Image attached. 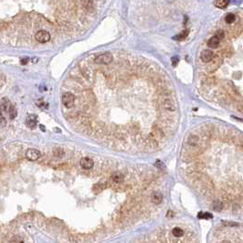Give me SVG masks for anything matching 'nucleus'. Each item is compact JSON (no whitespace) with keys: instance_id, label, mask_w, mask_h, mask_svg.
Segmentation results:
<instances>
[{"instance_id":"obj_12","label":"nucleus","mask_w":243,"mask_h":243,"mask_svg":"<svg viewBox=\"0 0 243 243\" xmlns=\"http://www.w3.org/2000/svg\"><path fill=\"white\" fill-rule=\"evenodd\" d=\"M208 45H209V47H210L212 48H217L218 46H220V40L214 36V37H212L208 41Z\"/></svg>"},{"instance_id":"obj_1","label":"nucleus","mask_w":243,"mask_h":243,"mask_svg":"<svg viewBox=\"0 0 243 243\" xmlns=\"http://www.w3.org/2000/svg\"><path fill=\"white\" fill-rule=\"evenodd\" d=\"M159 104H160V108L165 112L173 113L176 109V102L170 93H164L161 95Z\"/></svg>"},{"instance_id":"obj_20","label":"nucleus","mask_w":243,"mask_h":243,"mask_svg":"<svg viewBox=\"0 0 243 243\" xmlns=\"http://www.w3.org/2000/svg\"><path fill=\"white\" fill-rule=\"evenodd\" d=\"M236 20V16L232 13H230V14H228L225 18V21L227 23H233L234 21Z\"/></svg>"},{"instance_id":"obj_2","label":"nucleus","mask_w":243,"mask_h":243,"mask_svg":"<svg viewBox=\"0 0 243 243\" xmlns=\"http://www.w3.org/2000/svg\"><path fill=\"white\" fill-rule=\"evenodd\" d=\"M113 61V55L110 52H105L99 56H97L94 59V62L96 64H103L107 65L110 64Z\"/></svg>"},{"instance_id":"obj_21","label":"nucleus","mask_w":243,"mask_h":243,"mask_svg":"<svg viewBox=\"0 0 243 243\" xmlns=\"http://www.w3.org/2000/svg\"><path fill=\"white\" fill-rule=\"evenodd\" d=\"M213 209H215V210H220L221 209H222V203L221 202H220V201H216V202H214V205H213Z\"/></svg>"},{"instance_id":"obj_11","label":"nucleus","mask_w":243,"mask_h":243,"mask_svg":"<svg viewBox=\"0 0 243 243\" xmlns=\"http://www.w3.org/2000/svg\"><path fill=\"white\" fill-rule=\"evenodd\" d=\"M27 125L30 128H35L37 125V116L35 115H29L27 120Z\"/></svg>"},{"instance_id":"obj_9","label":"nucleus","mask_w":243,"mask_h":243,"mask_svg":"<svg viewBox=\"0 0 243 243\" xmlns=\"http://www.w3.org/2000/svg\"><path fill=\"white\" fill-rule=\"evenodd\" d=\"M80 164L83 169H91L93 166V161L91 158H89V157H83V158H81Z\"/></svg>"},{"instance_id":"obj_26","label":"nucleus","mask_w":243,"mask_h":243,"mask_svg":"<svg viewBox=\"0 0 243 243\" xmlns=\"http://www.w3.org/2000/svg\"><path fill=\"white\" fill-rule=\"evenodd\" d=\"M28 62H29V58H24V59H21V63H22L23 65H26Z\"/></svg>"},{"instance_id":"obj_6","label":"nucleus","mask_w":243,"mask_h":243,"mask_svg":"<svg viewBox=\"0 0 243 243\" xmlns=\"http://www.w3.org/2000/svg\"><path fill=\"white\" fill-rule=\"evenodd\" d=\"M35 38L40 43H46L51 40V34L46 30H40L36 34Z\"/></svg>"},{"instance_id":"obj_28","label":"nucleus","mask_w":243,"mask_h":243,"mask_svg":"<svg viewBox=\"0 0 243 243\" xmlns=\"http://www.w3.org/2000/svg\"><path fill=\"white\" fill-rule=\"evenodd\" d=\"M156 165H158V166H159L160 168L164 166V165H163V163H161L160 161H157V162H156Z\"/></svg>"},{"instance_id":"obj_10","label":"nucleus","mask_w":243,"mask_h":243,"mask_svg":"<svg viewBox=\"0 0 243 243\" xmlns=\"http://www.w3.org/2000/svg\"><path fill=\"white\" fill-rule=\"evenodd\" d=\"M157 144H158V143H157L155 140H154V139H152L151 137H149L148 139L145 140V144H144V145L148 148V150L154 151V150L156 149Z\"/></svg>"},{"instance_id":"obj_14","label":"nucleus","mask_w":243,"mask_h":243,"mask_svg":"<svg viewBox=\"0 0 243 243\" xmlns=\"http://www.w3.org/2000/svg\"><path fill=\"white\" fill-rule=\"evenodd\" d=\"M162 200H163V196L159 192H155L152 197V201L154 204H160L162 202Z\"/></svg>"},{"instance_id":"obj_18","label":"nucleus","mask_w":243,"mask_h":243,"mask_svg":"<svg viewBox=\"0 0 243 243\" xmlns=\"http://www.w3.org/2000/svg\"><path fill=\"white\" fill-rule=\"evenodd\" d=\"M8 113L10 116V119H14L17 116V110L13 105H10L8 109Z\"/></svg>"},{"instance_id":"obj_3","label":"nucleus","mask_w":243,"mask_h":243,"mask_svg":"<svg viewBox=\"0 0 243 243\" xmlns=\"http://www.w3.org/2000/svg\"><path fill=\"white\" fill-rule=\"evenodd\" d=\"M164 135L165 133L164 132L162 131L161 128L157 127V126H154L152 130V132H150V137L154 140H155L157 143H159L161 141H163V138H164Z\"/></svg>"},{"instance_id":"obj_27","label":"nucleus","mask_w":243,"mask_h":243,"mask_svg":"<svg viewBox=\"0 0 243 243\" xmlns=\"http://www.w3.org/2000/svg\"><path fill=\"white\" fill-rule=\"evenodd\" d=\"M227 226H238L239 224L238 223H233V222H228V223H225Z\"/></svg>"},{"instance_id":"obj_24","label":"nucleus","mask_w":243,"mask_h":243,"mask_svg":"<svg viewBox=\"0 0 243 243\" xmlns=\"http://www.w3.org/2000/svg\"><path fill=\"white\" fill-rule=\"evenodd\" d=\"M236 109H237V111H239V112H240V113H243V102H239V103H237Z\"/></svg>"},{"instance_id":"obj_15","label":"nucleus","mask_w":243,"mask_h":243,"mask_svg":"<svg viewBox=\"0 0 243 243\" xmlns=\"http://www.w3.org/2000/svg\"><path fill=\"white\" fill-rule=\"evenodd\" d=\"M198 218H202V220H210V218L213 217V216L210 213L208 212H199L198 215Z\"/></svg>"},{"instance_id":"obj_23","label":"nucleus","mask_w":243,"mask_h":243,"mask_svg":"<svg viewBox=\"0 0 243 243\" xmlns=\"http://www.w3.org/2000/svg\"><path fill=\"white\" fill-rule=\"evenodd\" d=\"M6 81H7V78H6V76L5 75H3V74H1L0 73V87L1 86H3V85L6 83Z\"/></svg>"},{"instance_id":"obj_8","label":"nucleus","mask_w":243,"mask_h":243,"mask_svg":"<svg viewBox=\"0 0 243 243\" xmlns=\"http://www.w3.org/2000/svg\"><path fill=\"white\" fill-rule=\"evenodd\" d=\"M213 58H214V53H213V51H211L209 50L203 51L200 55V59L204 62H210L213 59Z\"/></svg>"},{"instance_id":"obj_25","label":"nucleus","mask_w":243,"mask_h":243,"mask_svg":"<svg viewBox=\"0 0 243 243\" xmlns=\"http://www.w3.org/2000/svg\"><path fill=\"white\" fill-rule=\"evenodd\" d=\"M172 64H173V66H176L177 65V63H178V61H179V59H178V57H173L172 58Z\"/></svg>"},{"instance_id":"obj_5","label":"nucleus","mask_w":243,"mask_h":243,"mask_svg":"<svg viewBox=\"0 0 243 243\" xmlns=\"http://www.w3.org/2000/svg\"><path fill=\"white\" fill-rule=\"evenodd\" d=\"M26 158L29 161H37L40 157V152L37 149H33V148H30V149H28L26 151Z\"/></svg>"},{"instance_id":"obj_22","label":"nucleus","mask_w":243,"mask_h":243,"mask_svg":"<svg viewBox=\"0 0 243 243\" xmlns=\"http://www.w3.org/2000/svg\"><path fill=\"white\" fill-rule=\"evenodd\" d=\"M224 36H225V33H224V31L223 30H218V31H217V33H216V35H215V37H217L218 40H222L223 38H224Z\"/></svg>"},{"instance_id":"obj_16","label":"nucleus","mask_w":243,"mask_h":243,"mask_svg":"<svg viewBox=\"0 0 243 243\" xmlns=\"http://www.w3.org/2000/svg\"><path fill=\"white\" fill-rule=\"evenodd\" d=\"M215 5L218 8H226L228 5V1H226V0H220V1H216Z\"/></svg>"},{"instance_id":"obj_7","label":"nucleus","mask_w":243,"mask_h":243,"mask_svg":"<svg viewBox=\"0 0 243 243\" xmlns=\"http://www.w3.org/2000/svg\"><path fill=\"white\" fill-rule=\"evenodd\" d=\"M221 60H222V58H221L220 56H218V55H214L213 59L210 61L209 65H208V67H209V68H208V70H209V71H213V70H215L218 67L220 63L221 62Z\"/></svg>"},{"instance_id":"obj_19","label":"nucleus","mask_w":243,"mask_h":243,"mask_svg":"<svg viewBox=\"0 0 243 243\" xmlns=\"http://www.w3.org/2000/svg\"><path fill=\"white\" fill-rule=\"evenodd\" d=\"M172 233L175 237H182L184 234V231H183V229H181L180 228H175L173 229Z\"/></svg>"},{"instance_id":"obj_29","label":"nucleus","mask_w":243,"mask_h":243,"mask_svg":"<svg viewBox=\"0 0 243 243\" xmlns=\"http://www.w3.org/2000/svg\"><path fill=\"white\" fill-rule=\"evenodd\" d=\"M221 243H229V242L228 241H222Z\"/></svg>"},{"instance_id":"obj_17","label":"nucleus","mask_w":243,"mask_h":243,"mask_svg":"<svg viewBox=\"0 0 243 243\" xmlns=\"http://www.w3.org/2000/svg\"><path fill=\"white\" fill-rule=\"evenodd\" d=\"M188 35V30H186V31H183V32H181L180 34L176 35V37L174 38V40H183L187 38V36Z\"/></svg>"},{"instance_id":"obj_4","label":"nucleus","mask_w":243,"mask_h":243,"mask_svg":"<svg viewBox=\"0 0 243 243\" xmlns=\"http://www.w3.org/2000/svg\"><path fill=\"white\" fill-rule=\"evenodd\" d=\"M62 103L68 107V108H70L72 107V105L74 104V102H75V97L74 95L72 94L71 92H66L62 95Z\"/></svg>"},{"instance_id":"obj_13","label":"nucleus","mask_w":243,"mask_h":243,"mask_svg":"<svg viewBox=\"0 0 243 243\" xmlns=\"http://www.w3.org/2000/svg\"><path fill=\"white\" fill-rule=\"evenodd\" d=\"M112 179L114 183H121L122 181L124 180V175L120 173V172H116V173H113V176H112Z\"/></svg>"}]
</instances>
